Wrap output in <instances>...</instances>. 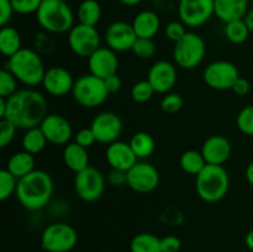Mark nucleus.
I'll return each mask as SVG.
<instances>
[{
    "label": "nucleus",
    "mask_w": 253,
    "mask_h": 252,
    "mask_svg": "<svg viewBox=\"0 0 253 252\" xmlns=\"http://www.w3.org/2000/svg\"><path fill=\"white\" fill-rule=\"evenodd\" d=\"M47 114L46 98L35 89H20L6 98L4 119L15 124L17 128L26 131L40 126Z\"/></svg>",
    "instance_id": "f257e3e1"
},
{
    "label": "nucleus",
    "mask_w": 253,
    "mask_h": 252,
    "mask_svg": "<svg viewBox=\"0 0 253 252\" xmlns=\"http://www.w3.org/2000/svg\"><path fill=\"white\" fill-rule=\"evenodd\" d=\"M54 192L53 179L42 169H35L30 174L20 178L15 197L29 211L41 210L51 202Z\"/></svg>",
    "instance_id": "f03ea898"
},
{
    "label": "nucleus",
    "mask_w": 253,
    "mask_h": 252,
    "mask_svg": "<svg viewBox=\"0 0 253 252\" xmlns=\"http://www.w3.org/2000/svg\"><path fill=\"white\" fill-rule=\"evenodd\" d=\"M5 68L14 74L19 83L26 86L42 84L46 73L43 59L39 52L27 47H22L17 53L7 58Z\"/></svg>",
    "instance_id": "7ed1b4c3"
},
{
    "label": "nucleus",
    "mask_w": 253,
    "mask_h": 252,
    "mask_svg": "<svg viewBox=\"0 0 253 252\" xmlns=\"http://www.w3.org/2000/svg\"><path fill=\"white\" fill-rule=\"evenodd\" d=\"M35 15L42 30L54 35L68 34L76 20L71 6L61 0H42Z\"/></svg>",
    "instance_id": "20e7f679"
},
{
    "label": "nucleus",
    "mask_w": 253,
    "mask_h": 252,
    "mask_svg": "<svg viewBox=\"0 0 253 252\" xmlns=\"http://www.w3.org/2000/svg\"><path fill=\"white\" fill-rule=\"evenodd\" d=\"M230 189V175L224 166L207 165L195 175V190L202 200L216 203L224 199Z\"/></svg>",
    "instance_id": "39448f33"
},
{
    "label": "nucleus",
    "mask_w": 253,
    "mask_h": 252,
    "mask_svg": "<svg viewBox=\"0 0 253 252\" xmlns=\"http://www.w3.org/2000/svg\"><path fill=\"white\" fill-rule=\"evenodd\" d=\"M109 90L104 79L93 74H84L74 82L72 96L77 104L86 109H94L103 105L109 96Z\"/></svg>",
    "instance_id": "423d86ee"
},
{
    "label": "nucleus",
    "mask_w": 253,
    "mask_h": 252,
    "mask_svg": "<svg viewBox=\"0 0 253 252\" xmlns=\"http://www.w3.org/2000/svg\"><path fill=\"white\" fill-rule=\"evenodd\" d=\"M207 54V43L200 35L188 31L180 41L175 42L173 59L182 69H194L202 64Z\"/></svg>",
    "instance_id": "0eeeda50"
},
{
    "label": "nucleus",
    "mask_w": 253,
    "mask_h": 252,
    "mask_svg": "<svg viewBox=\"0 0 253 252\" xmlns=\"http://www.w3.org/2000/svg\"><path fill=\"white\" fill-rule=\"evenodd\" d=\"M78 242V234L67 222H53L44 227L41 235V247L46 252H69Z\"/></svg>",
    "instance_id": "6e6552de"
},
{
    "label": "nucleus",
    "mask_w": 253,
    "mask_h": 252,
    "mask_svg": "<svg viewBox=\"0 0 253 252\" xmlns=\"http://www.w3.org/2000/svg\"><path fill=\"white\" fill-rule=\"evenodd\" d=\"M106 178L101 170L96 167L89 166L82 172L76 173L74 177V190L79 199L91 203L100 199L104 194Z\"/></svg>",
    "instance_id": "1a4fd4ad"
},
{
    "label": "nucleus",
    "mask_w": 253,
    "mask_h": 252,
    "mask_svg": "<svg viewBox=\"0 0 253 252\" xmlns=\"http://www.w3.org/2000/svg\"><path fill=\"white\" fill-rule=\"evenodd\" d=\"M101 43V37L95 26L77 24L68 32V46L78 57L89 58Z\"/></svg>",
    "instance_id": "9d476101"
},
{
    "label": "nucleus",
    "mask_w": 253,
    "mask_h": 252,
    "mask_svg": "<svg viewBox=\"0 0 253 252\" xmlns=\"http://www.w3.org/2000/svg\"><path fill=\"white\" fill-rule=\"evenodd\" d=\"M240 78V72L236 64L230 61H214L203 72V79L209 88L214 90H229L232 89L235 82Z\"/></svg>",
    "instance_id": "9b49d317"
},
{
    "label": "nucleus",
    "mask_w": 253,
    "mask_h": 252,
    "mask_svg": "<svg viewBox=\"0 0 253 252\" xmlns=\"http://www.w3.org/2000/svg\"><path fill=\"white\" fill-rule=\"evenodd\" d=\"M215 15L214 0H179L178 16L187 27H200Z\"/></svg>",
    "instance_id": "f8f14e48"
},
{
    "label": "nucleus",
    "mask_w": 253,
    "mask_h": 252,
    "mask_svg": "<svg viewBox=\"0 0 253 252\" xmlns=\"http://www.w3.org/2000/svg\"><path fill=\"white\" fill-rule=\"evenodd\" d=\"M127 185L138 194H148L160 185V172L146 161H137L127 170Z\"/></svg>",
    "instance_id": "ddd939ff"
},
{
    "label": "nucleus",
    "mask_w": 253,
    "mask_h": 252,
    "mask_svg": "<svg viewBox=\"0 0 253 252\" xmlns=\"http://www.w3.org/2000/svg\"><path fill=\"white\" fill-rule=\"evenodd\" d=\"M91 131L98 142L110 145L119 140L123 133L124 124L120 116L113 111H101L90 124Z\"/></svg>",
    "instance_id": "4468645a"
},
{
    "label": "nucleus",
    "mask_w": 253,
    "mask_h": 252,
    "mask_svg": "<svg viewBox=\"0 0 253 252\" xmlns=\"http://www.w3.org/2000/svg\"><path fill=\"white\" fill-rule=\"evenodd\" d=\"M104 40L106 46L118 53L131 51L133 43L137 40V35L133 30L132 24L126 21H114L106 27Z\"/></svg>",
    "instance_id": "2eb2a0df"
},
{
    "label": "nucleus",
    "mask_w": 253,
    "mask_h": 252,
    "mask_svg": "<svg viewBox=\"0 0 253 252\" xmlns=\"http://www.w3.org/2000/svg\"><path fill=\"white\" fill-rule=\"evenodd\" d=\"M47 141L52 145L66 146L73 137V127L68 119L59 114H47L40 125Z\"/></svg>",
    "instance_id": "dca6fc26"
},
{
    "label": "nucleus",
    "mask_w": 253,
    "mask_h": 252,
    "mask_svg": "<svg viewBox=\"0 0 253 252\" xmlns=\"http://www.w3.org/2000/svg\"><path fill=\"white\" fill-rule=\"evenodd\" d=\"M177 67L174 63L166 59L155 62L148 69L147 81L158 94L170 93L177 84Z\"/></svg>",
    "instance_id": "f3484780"
},
{
    "label": "nucleus",
    "mask_w": 253,
    "mask_h": 252,
    "mask_svg": "<svg viewBox=\"0 0 253 252\" xmlns=\"http://www.w3.org/2000/svg\"><path fill=\"white\" fill-rule=\"evenodd\" d=\"M74 78L71 72L64 67H51L46 69L43 81L41 85L43 86L44 91L51 96L61 98L66 96L67 94L72 93L74 86Z\"/></svg>",
    "instance_id": "a211bd4d"
},
{
    "label": "nucleus",
    "mask_w": 253,
    "mask_h": 252,
    "mask_svg": "<svg viewBox=\"0 0 253 252\" xmlns=\"http://www.w3.org/2000/svg\"><path fill=\"white\" fill-rule=\"evenodd\" d=\"M89 73L100 79L118 74L119 58L115 51L106 47H99L88 58Z\"/></svg>",
    "instance_id": "6ab92c4d"
},
{
    "label": "nucleus",
    "mask_w": 253,
    "mask_h": 252,
    "mask_svg": "<svg viewBox=\"0 0 253 252\" xmlns=\"http://www.w3.org/2000/svg\"><path fill=\"white\" fill-rule=\"evenodd\" d=\"M105 160L113 169L127 172L137 162L138 158L136 157L130 143L118 140L108 145L105 151Z\"/></svg>",
    "instance_id": "aec40b11"
},
{
    "label": "nucleus",
    "mask_w": 253,
    "mask_h": 252,
    "mask_svg": "<svg viewBox=\"0 0 253 252\" xmlns=\"http://www.w3.org/2000/svg\"><path fill=\"white\" fill-rule=\"evenodd\" d=\"M200 151L208 165L222 166L231 156V143L225 136L212 135L204 141Z\"/></svg>",
    "instance_id": "412c9836"
},
{
    "label": "nucleus",
    "mask_w": 253,
    "mask_h": 252,
    "mask_svg": "<svg viewBox=\"0 0 253 252\" xmlns=\"http://www.w3.org/2000/svg\"><path fill=\"white\" fill-rule=\"evenodd\" d=\"M215 16L222 22L244 19L249 11L250 0H214Z\"/></svg>",
    "instance_id": "4be33fe9"
},
{
    "label": "nucleus",
    "mask_w": 253,
    "mask_h": 252,
    "mask_svg": "<svg viewBox=\"0 0 253 252\" xmlns=\"http://www.w3.org/2000/svg\"><path fill=\"white\" fill-rule=\"evenodd\" d=\"M132 27L137 37L153 39L161 29V19L152 10H142L133 17Z\"/></svg>",
    "instance_id": "5701e85b"
},
{
    "label": "nucleus",
    "mask_w": 253,
    "mask_h": 252,
    "mask_svg": "<svg viewBox=\"0 0 253 252\" xmlns=\"http://www.w3.org/2000/svg\"><path fill=\"white\" fill-rule=\"evenodd\" d=\"M63 162L72 172H82L90 166L88 148L82 147L76 142L67 143L63 150Z\"/></svg>",
    "instance_id": "b1692460"
},
{
    "label": "nucleus",
    "mask_w": 253,
    "mask_h": 252,
    "mask_svg": "<svg viewBox=\"0 0 253 252\" xmlns=\"http://www.w3.org/2000/svg\"><path fill=\"white\" fill-rule=\"evenodd\" d=\"M35 157L31 153L26 152V151H19V152H15L11 157L9 158L6 165V169L10 173L15 175L17 179L25 177V175L30 174L31 172H34L36 168H35Z\"/></svg>",
    "instance_id": "393cba45"
},
{
    "label": "nucleus",
    "mask_w": 253,
    "mask_h": 252,
    "mask_svg": "<svg viewBox=\"0 0 253 252\" xmlns=\"http://www.w3.org/2000/svg\"><path fill=\"white\" fill-rule=\"evenodd\" d=\"M22 48V39L15 27L4 26L0 30V52L2 56L10 57Z\"/></svg>",
    "instance_id": "a878e982"
},
{
    "label": "nucleus",
    "mask_w": 253,
    "mask_h": 252,
    "mask_svg": "<svg viewBox=\"0 0 253 252\" xmlns=\"http://www.w3.org/2000/svg\"><path fill=\"white\" fill-rule=\"evenodd\" d=\"M47 143H48V141H47L46 136H44L43 131L41 130L40 126L25 131L21 141L22 150L34 156L41 153L46 148Z\"/></svg>",
    "instance_id": "bb28decb"
},
{
    "label": "nucleus",
    "mask_w": 253,
    "mask_h": 252,
    "mask_svg": "<svg viewBox=\"0 0 253 252\" xmlns=\"http://www.w3.org/2000/svg\"><path fill=\"white\" fill-rule=\"evenodd\" d=\"M101 5L98 0H83L79 4L77 10V17L79 24L88 25V26H95L99 24L101 19Z\"/></svg>",
    "instance_id": "cd10ccee"
},
{
    "label": "nucleus",
    "mask_w": 253,
    "mask_h": 252,
    "mask_svg": "<svg viewBox=\"0 0 253 252\" xmlns=\"http://www.w3.org/2000/svg\"><path fill=\"white\" fill-rule=\"evenodd\" d=\"M128 143H130L131 148L135 152L138 161L146 160L155 152V138L152 137V135L145 132V131H140V132H136L135 135H132Z\"/></svg>",
    "instance_id": "c85d7f7f"
},
{
    "label": "nucleus",
    "mask_w": 253,
    "mask_h": 252,
    "mask_svg": "<svg viewBox=\"0 0 253 252\" xmlns=\"http://www.w3.org/2000/svg\"><path fill=\"white\" fill-rule=\"evenodd\" d=\"M180 168L184 170L185 173L192 175H198L205 166L208 165L205 161L204 156H203L202 151L197 150H187L182 153L179 158Z\"/></svg>",
    "instance_id": "c756f323"
},
{
    "label": "nucleus",
    "mask_w": 253,
    "mask_h": 252,
    "mask_svg": "<svg viewBox=\"0 0 253 252\" xmlns=\"http://www.w3.org/2000/svg\"><path fill=\"white\" fill-rule=\"evenodd\" d=\"M131 252H162L161 239L155 234L141 232L132 237L130 242Z\"/></svg>",
    "instance_id": "7c9ffc66"
},
{
    "label": "nucleus",
    "mask_w": 253,
    "mask_h": 252,
    "mask_svg": "<svg viewBox=\"0 0 253 252\" xmlns=\"http://www.w3.org/2000/svg\"><path fill=\"white\" fill-rule=\"evenodd\" d=\"M250 30L245 24L244 19L234 20L225 24L224 34L225 37L234 44H242L247 41L250 36Z\"/></svg>",
    "instance_id": "2f4dec72"
},
{
    "label": "nucleus",
    "mask_w": 253,
    "mask_h": 252,
    "mask_svg": "<svg viewBox=\"0 0 253 252\" xmlns=\"http://www.w3.org/2000/svg\"><path fill=\"white\" fill-rule=\"evenodd\" d=\"M17 183H19V179L6 168L0 170V200L1 202H5L16 193Z\"/></svg>",
    "instance_id": "473e14b6"
},
{
    "label": "nucleus",
    "mask_w": 253,
    "mask_h": 252,
    "mask_svg": "<svg viewBox=\"0 0 253 252\" xmlns=\"http://www.w3.org/2000/svg\"><path fill=\"white\" fill-rule=\"evenodd\" d=\"M155 89H153V86L151 85L147 79L137 82L131 88V98L137 104H145L150 101L155 95Z\"/></svg>",
    "instance_id": "72a5a7b5"
},
{
    "label": "nucleus",
    "mask_w": 253,
    "mask_h": 252,
    "mask_svg": "<svg viewBox=\"0 0 253 252\" xmlns=\"http://www.w3.org/2000/svg\"><path fill=\"white\" fill-rule=\"evenodd\" d=\"M17 81L14 74L6 68L1 69L0 72V96L1 98H9L12 94L17 91Z\"/></svg>",
    "instance_id": "f704fd0d"
},
{
    "label": "nucleus",
    "mask_w": 253,
    "mask_h": 252,
    "mask_svg": "<svg viewBox=\"0 0 253 252\" xmlns=\"http://www.w3.org/2000/svg\"><path fill=\"white\" fill-rule=\"evenodd\" d=\"M132 53L141 59H150L156 53V44L153 39H141L137 37L132 46Z\"/></svg>",
    "instance_id": "c9c22d12"
},
{
    "label": "nucleus",
    "mask_w": 253,
    "mask_h": 252,
    "mask_svg": "<svg viewBox=\"0 0 253 252\" xmlns=\"http://www.w3.org/2000/svg\"><path fill=\"white\" fill-rule=\"evenodd\" d=\"M237 128L244 135L253 136V104L242 109L236 118Z\"/></svg>",
    "instance_id": "e433bc0d"
},
{
    "label": "nucleus",
    "mask_w": 253,
    "mask_h": 252,
    "mask_svg": "<svg viewBox=\"0 0 253 252\" xmlns=\"http://www.w3.org/2000/svg\"><path fill=\"white\" fill-rule=\"evenodd\" d=\"M183 98L178 93H167L165 94L161 100V109L167 114H177L183 108Z\"/></svg>",
    "instance_id": "4c0bfd02"
},
{
    "label": "nucleus",
    "mask_w": 253,
    "mask_h": 252,
    "mask_svg": "<svg viewBox=\"0 0 253 252\" xmlns=\"http://www.w3.org/2000/svg\"><path fill=\"white\" fill-rule=\"evenodd\" d=\"M17 127L15 124L6 119H1L0 121V147L5 148L14 141L16 136Z\"/></svg>",
    "instance_id": "58836bf2"
},
{
    "label": "nucleus",
    "mask_w": 253,
    "mask_h": 252,
    "mask_svg": "<svg viewBox=\"0 0 253 252\" xmlns=\"http://www.w3.org/2000/svg\"><path fill=\"white\" fill-rule=\"evenodd\" d=\"M187 26L182 21H170L165 26V35L169 41L178 42L187 34Z\"/></svg>",
    "instance_id": "ea45409f"
},
{
    "label": "nucleus",
    "mask_w": 253,
    "mask_h": 252,
    "mask_svg": "<svg viewBox=\"0 0 253 252\" xmlns=\"http://www.w3.org/2000/svg\"><path fill=\"white\" fill-rule=\"evenodd\" d=\"M42 0H11L15 14L30 15L36 14Z\"/></svg>",
    "instance_id": "a19ab883"
},
{
    "label": "nucleus",
    "mask_w": 253,
    "mask_h": 252,
    "mask_svg": "<svg viewBox=\"0 0 253 252\" xmlns=\"http://www.w3.org/2000/svg\"><path fill=\"white\" fill-rule=\"evenodd\" d=\"M74 142L78 143L79 146H82L84 148H90L98 141H96L95 135H94L90 126H89V127L81 128L78 132H76V135H74Z\"/></svg>",
    "instance_id": "79ce46f5"
},
{
    "label": "nucleus",
    "mask_w": 253,
    "mask_h": 252,
    "mask_svg": "<svg viewBox=\"0 0 253 252\" xmlns=\"http://www.w3.org/2000/svg\"><path fill=\"white\" fill-rule=\"evenodd\" d=\"M106 180H108V183L111 187H125V185H127V172L111 168L110 172L108 173Z\"/></svg>",
    "instance_id": "37998d69"
},
{
    "label": "nucleus",
    "mask_w": 253,
    "mask_h": 252,
    "mask_svg": "<svg viewBox=\"0 0 253 252\" xmlns=\"http://www.w3.org/2000/svg\"><path fill=\"white\" fill-rule=\"evenodd\" d=\"M162 252H179L182 249V241L174 235H168L161 239Z\"/></svg>",
    "instance_id": "c03bdc74"
},
{
    "label": "nucleus",
    "mask_w": 253,
    "mask_h": 252,
    "mask_svg": "<svg viewBox=\"0 0 253 252\" xmlns=\"http://www.w3.org/2000/svg\"><path fill=\"white\" fill-rule=\"evenodd\" d=\"M14 14L15 11L11 0H0V25H1V27L7 26Z\"/></svg>",
    "instance_id": "a18cd8bd"
},
{
    "label": "nucleus",
    "mask_w": 253,
    "mask_h": 252,
    "mask_svg": "<svg viewBox=\"0 0 253 252\" xmlns=\"http://www.w3.org/2000/svg\"><path fill=\"white\" fill-rule=\"evenodd\" d=\"M231 90L234 91L236 95L245 96L250 93V90H251V84H250V82L247 81L246 78H242V77H240V78L235 82V84H234V86H232Z\"/></svg>",
    "instance_id": "49530a36"
},
{
    "label": "nucleus",
    "mask_w": 253,
    "mask_h": 252,
    "mask_svg": "<svg viewBox=\"0 0 253 252\" xmlns=\"http://www.w3.org/2000/svg\"><path fill=\"white\" fill-rule=\"evenodd\" d=\"M105 82V85L108 88L109 93H118L121 89V85H123V82H121L120 77L118 74H114V76L108 77L106 79H104Z\"/></svg>",
    "instance_id": "de8ad7c7"
},
{
    "label": "nucleus",
    "mask_w": 253,
    "mask_h": 252,
    "mask_svg": "<svg viewBox=\"0 0 253 252\" xmlns=\"http://www.w3.org/2000/svg\"><path fill=\"white\" fill-rule=\"evenodd\" d=\"M244 21H245V24L247 25V27H249L250 31L253 32V7L246 12V15H245V17H244Z\"/></svg>",
    "instance_id": "09e8293b"
},
{
    "label": "nucleus",
    "mask_w": 253,
    "mask_h": 252,
    "mask_svg": "<svg viewBox=\"0 0 253 252\" xmlns=\"http://www.w3.org/2000/svg\"><path fill=\"white\" fill-rule=\"evenodd\" d=\"M245 175H246V180L249 182V184L253 187V161L251 163H249V166L246 167Z\"/></svg>",
    "instance_id": "8fccbe9b"
},
{
    "label": "nucleus",
    "mask_w": 253,
    "mask_h": 252,
    "mask_svg": "<svg viewBox=\"0 0 253 252\" xmlns=\"http://www.w3.org/2000/svg\"><path fill=\"white\" fill-rule=\"evenodd\" d=\"M245 244H246V246L249 247L250 250L253 251V230L247 232L246 237H245Z\"/></svg>",
    "instance_id": "3c124183"
},
{
    "label": "nucleus",
    "mask_w": 253,
    "mask_h": 252,
    "mask_svg": "<svg viewBox=\"0 0 253 252\" xmlns=\"http://www.w3.org/2000/svg\"><path fill=\"white\" fill-rule=\"evenodd\" d=\"M5 113H6V98L0 96V118L4 119Z\"/></svg>",
    "instance_id": "603ef678"
},
{
    "label": "nucleus",
    "mask_w": 253,
    "mask_h": 252,
    "mask_svg": "<svg viewBox=\"0 0 253 252\" xmlns=\"http://www.w3.org/2000/svg\"><path fill=\"white\" fill-rule=\"evenodd\" d=\"M120 4L125 5V6H136V5L140 4L142 0H118Z\"/></svg>",
    "instance_id": "864d4df0"
},
{
    "label": "nucleus",
    "mask_w": 253,
    "mask_h": 252,
    "mask_svg": "<svg viewBox=\"0 0 253 252\" xmlns=\"http://www.w3.org/2000/svg\"><path fill=\"white\" fill-rule=\"evenodd\" d=\"M61 1H64V2H67V1H68V0H61Z\"/></svg>",
    "instance_id": "5fc2aeb1"
},
{
    "label": "nucleus",
    "mask_w": 253,
    "mask_h": 252,
    "mask_svg": "<svg viewBox=\"0 0 253 252\" xmlns=\"http://www.w3.org/2000/svg\"><path fill=\"white\" fill-rule=\"evenodd\" d=\"M251 2H252V7H253V0H252V1H251Z\"/></svg>",
    "instance_id": "6e6d98bb"
}]
</instances>
